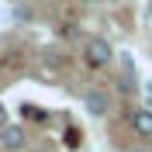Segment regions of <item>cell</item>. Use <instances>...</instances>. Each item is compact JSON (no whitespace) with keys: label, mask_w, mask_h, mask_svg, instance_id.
I'll use <instances>...</instances> for the list:
<instances>
[{"label":"cell","mask_w":152,"mask_h":152,"mask_svg":"<svg viewBox=\"0 0 152 152\" xmlns=\"http://www.w3.org/2000/svg\"><path fill=\"white\" fill-rule=\"evenodd\" d=\"M83 56H86V62L90 66H107L114 59V48H111V42L107 38H90L86 42V48H83Z\"/></svg>","instance_id":"1"},{"label":"cell","mask_w":152,"mask_h":152,"mask_svg":"<svg viewBox=\"0 0 152 152\" xmlns=\"http://www.w3.org/2000/svg\"><path fill=\"white\" fill-rule=\"evenodd\" d=\"M83 4H90V0H83Z\"/></svg>","instance_id":"9"},{"label":"cell","mask_w":152,"mask_h":152,"mask_svg":"<svg viewBox=\"0 0 152 152\" xmlns=\"http://www.w3.org/2000/svg\"><path fill=\"white\" fill-rule=\"evenodd\" d=\"M132 152H145V149H132Z\"/></svg>","instance_id":"8"},{"label":"cell","mask_w":152,"mask_h":152,"mask_svg":"<svg viewBox=\"0 0 152 152\" xmlns=\"http://www.w3.org/2000/svg\"><path fill=\"white\" fill-rule=\"evenodd\" d=\"M14 14H18L21 21H28V18H31V7H14Z\"/></svg>","instance_id":"6"},{"label":"cell","mask_w":152,"mask_h":152,"mask_svg":"<svg viewBox=\"0 0 152 152\" xmlns=\"http://www.w3.org/2000/svg\"><path fill=\"white\" fill-rule=\"evenodd\" d=\"M7 124H10V121H7V107L0 104V128H7Z\"/></svg>","instance_id":"7"},{"label":"cell","mask_w":152,"mask_h":152,"mask_svg":"<svg viewBox=\"0 0 152 152\" xmlns=\"http://www.w3.org/2000/svg\"><path fill=\"white\" fill-rule=\"evenodd\" d=\"M28 145V132H24V124H7V128H0V149L7 152H18Z\"/></svg>","instance_id":"2"},{"label":"cell","mask_w":152,"mask_h":152,"mask_svg":"<svg viewBox=\"0 0 152 152\" xmlns=\"http://www.w3.org/2000/svg\"><path fill=\"white\" fill-rule=\"evenodd\" d=\"M132 128L138 138H152V111H135L132 114Z\"/></svg>","instance_id":"4"},{"label":"cell","mask_w":152,"mask_h":152,"mask_svg":"<svg viewBox=\"0 0 152 152\" xmlns=\"http://www.w3.org/2000/svg\"><path fill=\"white\" fill-rule=\"evenodd\" d=\"M83 107H86V114H94V118H107V114H111V97H107L104 90H86L83 94Z\"/></svg>","instance_id":"3"},{"label":"cell","mask_w":152,"mask_h":152,"mask_svg":"<svg viewBox=\"0 0 152 152\" xmlns=\"http://www.w3.org/2000/svg\"><path fill=\"white\" fill-rule=\"evenodd\" d=\"M45 66L48 69H59V66H62V56H52V52H48V56H45Z\"/></svg>","instance_id":"5"}]
</instances>
